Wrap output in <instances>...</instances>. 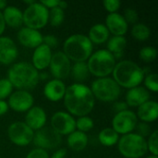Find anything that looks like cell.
<instances>
[{
    "label": "cell",
    "mask_w": 158,
    "mask_h": 158,
    "mask_svg": "<svg viewBox=\"0 0 158 158\" xmlns=\"http://www.w3.org/2000/svg\"><path fill=\"white\" fill-rule=\"evenodd\" d=\"M63 101L67 112L78 118L88 116L95 105V98L90 87L77 82L67 86Z\"/></svg>",
    "instance_id": "6da1fadb"
},
{
    "label": "cell",
    "mask_w": 158,
    "mask_h": 158,
    "mask_svg": "<svg viewBox=\"0 0 158 158\" xmlns=\"http://www.w3.org/2000/svg\"><path fill=\"white\" fill-rule=\"evenodd\" d=\"M7 80L17 90L30 91L34 89L40 81L39 71L30 62L13 63L7 70Z\"/></svg>",
    "instance_id": "7a4b0ae2"
},
{
    "label": "cell",
    "mask_w": 158,
    "mask_h": 158,
    "mask_svg": "<svg viewBox=\"0 0 158 158\" xmlns=\"http://www.w3.org/2000/svg\"><path fill=\"white\" fill-rule=\"evenodd\" d=\"M112 75L114 81L120 88L131 89L141 85L145 72L136 62L130 59H123L116 63Z\"/></svg>",
    "instance_id": "3957f363"
},
{
    "label": "cell",
    "mask_w": 158,
    "mask_h": 158,
    "mask_svg": "<svg viewBox=\"0 0 158 158\" xmlns=\"http://www.w3.org/2000/svg\"><path fill=\"white\" fill-rule=\"evenodd\" d=\"M62 52L73 63L86 62L94 52V45L87 35L74 33L64 41Z\"/></svg>",
    "instance_id": "277c9868"
},
{
    "label": "cell",
    "mask_w": 158,
    "mask_h": 158,
    "mask_svg": "<svg viewBox=\"0 0 158 158\" xmlns=\"http://www.w3.org/2000/svg\"><path fill=\"white\" fill-rule=\"evenodd\" d=\"M86 63L90 74L96 78H104L112 74L117 59L106 49H99L93 52Z\"/></svg>",
    "instance_id": "5b68a950"
},
{
    "label": "cell",
    "mask_w": 158,
    "mask_h": 158,
    "mask_svg": "<svg viewBox=\"0 0 158 158\" xmlns=\"http://www.w3.org/2000/svg\"><path fill=\"white\" fill-rule=\"evenodd\" d=\"M117 145L119 154L125 158H142L148 152L146 139L136 132L121 135Z\"/></svg>",
    "instance_id": "8992f818"
},
{
    "label": "cell",
    "mask_w": 158,
    "mask_h": 158,
    "mask_svg": "<svg viewBox=\"0 0 158 158\" xmlns=\"http://www.w3.org/2000/svg\"><path fill=\"white\" fill-rule=\"evenodd\" d=\"M95 99L102 102L113 103L120 95L121 88L111 77L96 78L90 87Z\"/></svg>",
    "instance_id": "52a82bcc"
},
{
    "label": "cell",
    "mask_w": 158,
    "mask_h": 158,
    "mask_svg": "<svg viewBox=\"0 0 158 158\" xmlns=\"http://www.w3.org/2000/svg\"><path fill=\"white\" fill-rule=\"evenodd\" d=\"M23 12V24L26 27L40 30L48 23L49 10L40 2L35 1L33 4L27 6Z\"/></svg>",
    "instance_id": "ba28073f"
},
{
    "label": "cell",
    "mask_w": 158,
    "mask_h": 158,
    "mask_svg": "<svg viewBox=\"0 0 158 158\" xmlns=\"http://www.w3.org/2000/svg\"><path fill=\"white\" fill-rule=\"evenodd\" d=\"M34 131L24 121H14L7 127V137L17 146H27L32 143Z\"/></svg>",
    "instance_id": "9c48e42d"
},
{
    "label": "cell",
    "mask_w": 158,
    "mask_h": 158,
    "mask_svg": "<svg viewBox=\"0 0 158 158\" xmlns=\"http://www.w3.org/2000/svg\"><path fill=\"white\" fill-rule=\"evenodd\" d=\"M138 122L136 113L131 109H127L115 114L111 121V128L119 135H125L133 132Z\"/></svg>",
    "instance_id": "30bf717a"
},
{
    "label": "cell",
    "mask_w": 158,
    "mask_h": 158,
    "mask_svg": "<svg viewBox=\"0 0 158 158\" xmlns=\"http://www.w3.org/2000/svg\"><path fill=\"white\" fill-rule=\"evenodd\" d=\"M51 128L60 136H68L76 130V118L67 111L59 110L50 119Z\"/></svg>",
    "instance_id": "8fae6325"
},
{
    "label": "cell",
    "mask_w": 158,
    "mask_h": 158,
    "mask_svg": "<svg viewBox=\"0 0 158 158\" xmlns=\"http://www.w3.org/2000/svg\"><path fill=\"white\" fill-rule=\"evenodd\" d=\"M71 65V61L62 51H56L53 53L48 68L54 79L63 81L70 75Z\"/></svg>",
    "instance_id": "7c38bea8"
},
{
    "label": "cell",
    "mask_w": 158,
    "mask_h": 158,
    "mask_svg": "<svg viewBox=\"0 0 158 158\" xmlns=\"http://www.w3.org/2000/svg\"><path fill=\"white\" fill-rule=\"evenodd\" d=\"M32 143L37 148L47 151L56 148L60 145L61 136L51 127H44L43 129L34 131Z\"/></svg>",
    "instance_id": "4fadbf2b"
},
{
    "label": "cell",
    "mask_w": 158,
    "mask_h": 158,
    "mask_svg": "<svg viewBox=\"0 0 158 158\" xmlns=\"http://www.w3.org/2000/svg\"><path fill=\"white\" fill-rule=\"evenodd\" d=\"M34 97L30 91L16 90L8 96L7 105L8 106L19 113H25L33 106Z\"/></svg>",
    "instance_id": "5bb4252c"
},
{
    "label": "cell",
    "mask_w": 158,
    "mask_h": 158,
    "mask_svg": "<svg viewBox=\"0 0 158 158\" xmlns=\"http://www.w3.org/2000/svg\"><path fill=\"white\" fill-rule=\"evenodd\" d=\"M19 56L17 44L8 36H0V64L12 65Z\"/></svg>",
    "instance_id": "9a60e30c"
},
{
    "label": "cell",
    "mask_w": 158,
    "mask_h": 158,
    "mask_svg": "<svg viewBox=\"0 0 158 158\" xmlns=\"http://www.w3.org/2000/svg\"><path fill=\"white\" fill-rule=\"evenodd\" d=\"M43 34L40 31L26 26L19 28L17 33L19 43L27 48H36L43 44Z\"/></svg>",
    "instance_id": "2e32d148"
},
{
    "label": "cell",
    "mask_w": 158,
    "mask_h": 158,
    "mask_svg": "<svg viewBox=\"0 0 158 158\" xmlns=\"http://www.w3.org/2000/svg\"><path fill=\"white\" fill-rule=\"evenodd\" d=\"M47 115L45 110L38 106H33L25 114L24 122L33 131H37L45 127Z\"/></svg>",
    "instance_id": "e0dca14e"
},
{
    "label": "cell",
    "mask_w": 158,
    "mask_h": 158,
    "mask_svg": "<svg viewBox=\"0 0 158 158\" xmlns=\"http://www.w3.org/2000/svg\"><path fill=\"white\" fill-rule=\"evenodd\" d=\"M105 25L109 33H112L113 36H124L129 29V24L125 20L123 15L118 12L108 13L106 18Z\"/></svg>",
    "instance_id": "ac0fdd59"
},
{
    "label": "cell",
    "mask_w": 158,
    "mask_h": 158,
    "mask_svg": "<svg viewBox=\"0 0 158 158\" xmlns=\"http://www.w3.org/2000/svg\"><path fill=\"white\" fill-rule=\"evenodd\" d=\"M53 52L50 47L46 44H42L36 48L31 56V65L38 70L42 71L48 68L50 64V60L52 57Z\"/></svg>",
    "instance_id": "d6986e66"
},
{
    "label": "cell",
    "mask_w": 158,
    "mask_h": 158,
    "mask_svg": "<svg viewBox=\"0 0 158 158\" xmlns=\"http://www.w3.org/2000/svg\"><path fill=\"white\" fill-rule=\"evenodd\" d=\"M67 86L61 80L52 79L48 81L44 86V95L51 102H58L64 98Z\"/></svg>",
    "instance_id": "ffe728a7"
},
{
    "label": "cell",
    "mask_w": 158,
    "mask_h": 158,
    "mask_svg": "<svg viewBox=\"0 0 158 158\" xmlns=\"http://www.w3.org/2000/svg\"><path fill=\"white\" fill-rule=\"evenodd\" d=\"M148 100H150V92L142 85L129 89L125 96V102L129 107H139Z\"/></svg>",
    "instance_id": "44dd1931"
},
{
    "label": "cell",
    "mask_w": 158,
    "mask_h": 158,
    "mask_svg": "<svg viewBox=\"0 0 158 158\" xmlns=\"http://www.w3.org/2000/svg\"><path fill=\"white\" fill-rule=\"evenodd\" d=\"M138 118L142 122L152 123L157 119L158 117V104L155 100H148L139 107H137V111L135 112Z\"/></svg>",
    "instance_id": "7402d4cb"
},
{
    "label": "cell",
    "mask_w": 158,
    "mask_h": 158,
    "mask_svg": "<svg viewBox=\"0 0 158 158\" xmlns=\"http://www.w3.org/2000/svg\"><path fill=\"white\" fill-rule=\"evenodd\" d=\"M6 26L11 28H21L23 25V12L17 6L7 5L2 11Z\"/></svg>",
    "instance_id": "603a6c76"
},
{
    "label": "cell",
    "mask_w": 158,
    "mask_h": 158,
    "mask_svg": "<svg viewBox=\"0 0 158 158\" xmlns=\"http://www.w3.org/2000/svg\"><path fill=\"white\" fill-rule=\"evenodd\" d=\"M89 143V137L87 133L75 130L73 132L68 135L67 144L68 147L75 152H81L84 150Z\"/></svg>",
    "instance_id": "cb8c5ba5"
},
{
    "label": "cell",
    "mask_w": 158,
    "mask_h": 158,
    "mask_svg": "<svg viewBox=\"0 0 158 158\" xmlns=\"http://www.w3.org/2000/svg\"><path fill=\"white\" fill-rule=\"evenodd\" d=\"M87 37L93 44H102L107 42L110 33L104 23H96L90 28Z\"/></svg>",
    "instance_id": "d4e9b609"
},
{
    "label": "cell",
    "mask_w": 158,
    "mask_h": 158,
    "mask_svg": "<svg viewBox=\"0 0 158 158\" xmlns=\"http://www.w3.org/2000/svg\"><path fill=\"white\" fill-rule=\"evenodd\" d=\"M127 46V39L125 36H112L106 42V50L110 52L115 58H120L123 56Z\"/></svg>",
    "instance_id": "484cf974"
},
{
    "label": "cell",
    "mask_w": 158,
    "mask_h": 158,
    "mask_svg": "<svg viewBox=\"0 0 158 158\" xmlns=\"http://www.w3.org/2000/svg\"><path fill=\"white\" fill-rule=\"evenodd\" d=\"M70 75L77 83H83L88 80L90 74L86 62H76L71 65Z\"/></svg>",
    "instance_id": "4316f807"
},
{
    "label": "cell",
    "mask_w": 158,
    "mask_h": 158,
    "mask_svg": "<svg viewBox=\"0 0 158 158\" xmlns=\"http://www.w3.org/2000/svg\"><path fill=\"white\" fill-rule=\"evenodd\" d=\"M119 137L120 135L117 133L111 127L110 128L107 127L100 131L98 134V141L102 145L106 147H111L118 143Z\"/></svg>",
    "instance_id": "83f0119b"
},
{
    "label": "cell",
    "mask_w": 158,
    "mask_h": 158,
    "mask_svg": "<svg viewBox=\"0 0 158 158\" xmlns=\"http://www.w3.org/2000/svg\"><path fill=\"white\" fill-rule=\"evenodd\" d=\"M131 32L134 39L141 41V42L148 40L151 35L150 28L146 24L142 23V22H137L133 24Z\"/></svg>",
    "instance_id": "f1b7e54d"
},
{
    "label": "cell",
    "mask_w": 158,
    "mask_h": 158,
    "mask_svg": "<svg viewBox=\"0 0 158 158\" xmlns=\"http://www.w3.org/2000/svg\"><path fill=\"white\" fill-rule=\"evenodd\" d=\"M48 23L53 27L60 26L65 19V10L61 9L58 6L48 9Z\"/></svg>",
    "instance_id": "f546056e"
},
{
    "label": "cell",
    "mask_w": 158,
    "mask_h": 158,
    "mask_svg": "<svg viewBox=\"0 0 158 158\" xmlns=\"http://www.w3.org/2000/svg\"><path fill=\"white\" fill-rule=\"evenodd\" d=\"M144 88L148 92L157 93L158 92V76L156 72H150L144 75L143 81Z\"/></svg>",
    "instance_id": "4dcf8cb0"
},
{
    "label": "cell",
    "mask_w": 158,
    "mask_h": 158,
    "mask_svg": "<svg viewBox=\"0 0 158 158\" xmlns=\"http://www.w3.org/2000/svg\"><path fill=\"white\" fill-rule=\"evenodd\" d=\"M94 126V122L92 119V118H90L89 116L79 117L76 119V130L79 131L86 133L92 131Z\"/></svg>",
    "instance_id": "1f68e13d"
},
{
    "label": "cell",
    "mask_w": 158,
    "mask_h": 158,
    "mask_svg": "<svg viewBox=\"0 0 158 158\" xmlns=\"http://www.w3.org/2000/svg\"><path fill=\"white\" fill-rule=\"evenodd\" d=\"M157 56V50L154 46H143L139 51V57L145 63L155 61Z\"/></svg>",
    "instance_id": "d6a6232c"
},
{
    "label": "cell",
    "mask_w": 158,
    "mask_h": 158,
    "mask_svg": "<svg viewBox=\"0 0 158 158\" xmlns=\"http://www.w3.org/2000/svg\"><path fill=\"white\" fill-rule=\"evenodd\" d=\"M147 144V150L151 153L152 156H158V131L155 130L152 131V133L148 136V139L146 140Z\"/></svg>",
    "instance_id": "836d02e7"
},
{
    "label": "cell",
    "mask_w": 158,
    "mask_h": 158,
    "mask_svg": "<svg viewBox=\"0 0 158 158\" xmlns=\"http://www.w3.org/2000/svg\"><path fill=\"white\" fill-rule=\"evenodd\" d=\"M13 86L7 78L0 79V100H5L13 92Z\"/></svg>",
    "instance_id": "e575fe53"
},
{
    "label": "cell",
    "mask_w": 158,
    "mask_h": 158,
    "mask_svg": "<svg viewBox=\"0 0 158 158\" xmlns=\"http://www.w3.org/2000/svg\"><path fill=\"white\" fill-rule=\"evenodd\" d=\"M123 17L128 24L133 25V24L137 23L139 20V14H138L137 10L134 8H131V7H128L124 10Z\"/></svg>",
    "instance_id": "d590c367"
},
{
    "label": "cell",
    "mask_w": 158,
    "mask_h": 158,
    "mask_svg": "<svg viewBox=\"0 0 158 158\" xmlns=\"http://www.w3.org/2000/svg\"><path fill=\"white\" fill-rule=\"evenodd\" d=\"M136 133L139 134L140 136L145 138V137H148L151 133H152V128L151 126L148 124V123H145V122H138L136 128Z\"/></svg>",
    "instance_id": "8d00e7d4"
},
{
    "label": "cell",
    "mask_w": 158,
    "mask_h": 158,
    "mask_svg": "<svg viewBox=\"0 0 158 158\" xmlns=\"http://www.w3.org/2000/svg\"><path fill=\"white\" fill-rule=\"evenodd\" d=\"M103 6L108 13H115L119 9L121 3L119 0H104Z\"/></svg>",
    "instance_id": "74e56055"
},
{
    "label": "cell",
    "mask_w": 158,
    "mask_h": 158,
    "mask_svg": "<svg viewBox=\"0 0 158 158\" xmlns=\"http://www.w3.org/2000/svg\"><path fill=\"white\" fill-rule=\"evenodd\" d=\"M25 158H50V156L46 150L35 147L26 155Z\"/></svg>",
    "instance_id": "f35d334b"
},
{
    "label": "cell",
    "mask_w": 158,
    "mask_h": 158,
    "mask_svg": "<svg viewBox=\"0 0 158 158\" xmlns=\"http://www.w3.org/2000/svg\"><path fill=\"white\" fill-rule=\"evenodd\" d=\"M43 44H46L48 47L53 49L58 45V39L54 34H46L43 36Z\"/></svg>",
    "instance_id": "ab89813d"
},
{
    "label": "cell",
    "mask_w": 158,
    "mask_h": 158,
    "mask_svg": "<svg viewBox=\"0 0 158 158\" xmlns=\"http://www.w3.org/2000/svg\"><path fill=\"white\" fill-rule=\"evenodd\" d=\"M112 108L114 109V111L116 113H118V112H121V111H124V110L129 109V106H127V104H126L125 101H118L117 100V101L113 102Z\"/></svg>",
    "instance_id": "60d3db41"
},
{
    "label": "cell",
    "mask_w": 158,
    "mask_h": 158,
    "mask_svg": "<svg viewBox=\"0 0 158 158\" xmlns=\"http://www.w3.org/2000/svg\"><path fill=\"white\" fill-rule=\"evenodd\" d=\"M40 3L43 6H44L47 9H51L53 7L58 6L59 0H42V1H40Z\"/></svg>",
    "instance_id": "b9f144b4"
},
{
    "label": "cell",
    "mask_w": 158,
    "mask_h": 158,
    "mask_svg": "<svg viewBox=\"0 0 158 158\" xmlns=\"http://www.w3.org/2000/svg\"><path fill=\"white\" fill-rule=\"evenodd\" d=\"M67 156V149L66 148H59L53 153L50 158H65Z\"/></svg>",
    "instance_id": "7bdbcfd3"
},
{
    "label": "cell",
    "mask_w": 158,
    "mask_h": 158,
    "mask_svg": "<svg viewBox=\"0 0 158 158\" xmlns=\"http://www.w3.org/2000/svg\"><path fill=\"white\" fill-rule=\"evenodd\" d=\"M9 109L7 102L6 100H0V116L5 115Z\"/></svg>",
    "instance_id": "ee69618b"
},
{
    "label": "cell",
    "mask_w": 158,
    "mask_h": 158,
    "mask_svg": "<svg viewBox=\"0 0 158 158\" xmlns=\"http://www.w3.org/2000/svg\"><path fill=\"white\" fill-rule=\"evenodd\" d=\"M5 30H6V23H5V19L3 17V13L2 11H0V36H2Z\"/></svg>",
    "instance_id": "f6af8a7d"
},
{
    "label": "cell",
    "mask_w": 158,
    "mask_h": 158,
    "mask_svg": "<svg viewBox=\"0 0 158 158\" xmlns=\"http://www.w3.org/2000/svg\"><path fill=\"white\" fill-rule=\"evenodd\" d=\"M68 6H69V4H68V2H66V1H61V0H59V3H58V7H60L61 9H63V10H65L67 7H68Z\"/></svg>",
    "instance_id": "bcb514c9"
},
{
    "label": "cell",
    "mask_w": 158,
    "mask_h": 158,
    "mask_svg": "<svg viewBox=\"0 0 158 158\" xmlns=\"http://www.w3.org/2000/svg\"><path fill=\"white\" fill-rule=\"evenodd\" d=\"M7 5L8 4L6 0H0V11H3L6 7Z\"/></svg>",
    "instance_id": "7dc6e473"
},
{
    "label": "cell",
    "mask_w": 158,
    "mask_h": 158,
    "mask_svg": "<svg viewBox=\"0 0 158 158\" xmlns=\"http://www.w3.org/2000/svg\"><path fill=\"white\" fill-rule=\"evenodd\" d=\"M34 2H35V0H24V1H23V3H24V4H26L27 6L31 5V4H33Z\"/></svg>",
    "instance_id": "c3c4849f"
},
{
    "label": "cell",
    "mask_w": 158,
    "mask_h": 158,
    "mask_svg": "<svg viewBox=\"0 0 158 158\" xmlns=\"http://www.w3.org/2000/svg\"><path fill=\"white\" fill-rule=\"evenodd\" d=\"M145 158H158V157L157 156H152V155H151V156H146Z\"/></svg>",
    "instance_id": "681fc988"
},
{
    "label": "cell",
    "mask_w": 158,
    "mask_h": 158,
    "mask_svg": "<svg viewBox=\"0 0 158 158\" xmlns=\"http://www.w3.org/2000/svg\"><path fill=\"white\" fill-rule=\"evenodd\" d=\"M73 158H76V157H73Z\"/></svg>",
    "instance_id": "f907efd6"
}]
</instances>
